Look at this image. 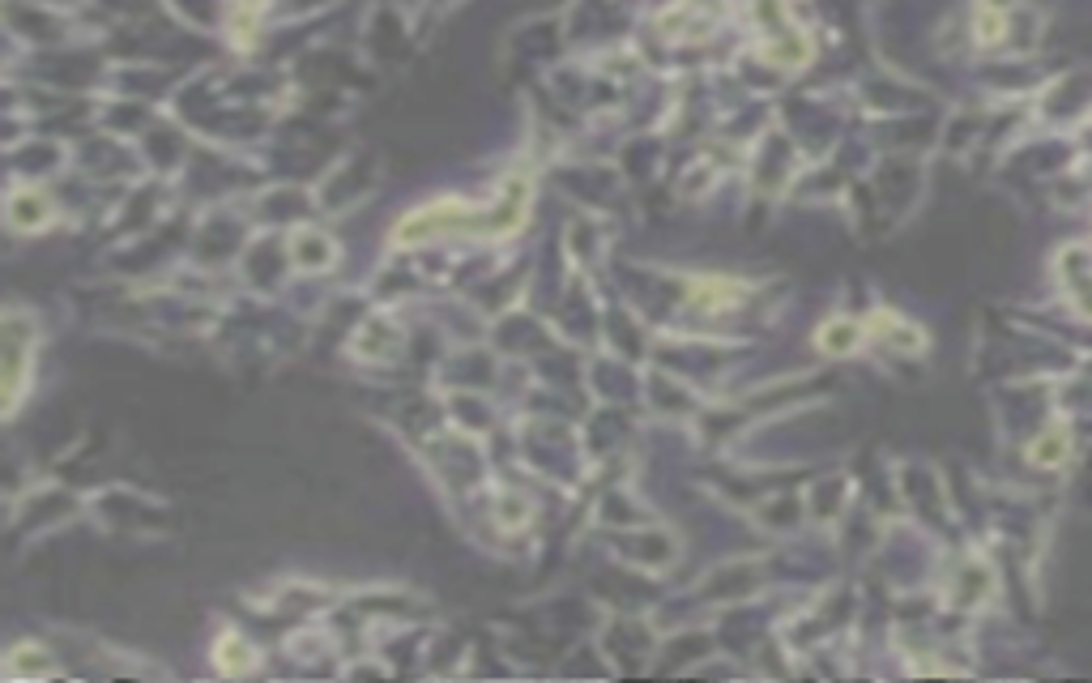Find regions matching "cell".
<instances>
[{"instance_id": "obj_1", "label": "cell", "mask_w": 1092, "mask_h": 683, "mask_svg": "<svg viewBox=\"0 0 1092 683\" xmlns=\"http://www.w3.org/2000/svg\"><path fill=\"white\" fill-rule=\"evenodd\" d=\"M1067 457V436L1063 432H1050V436H1041L1033 444V462L1037 466H1058Z\"/></svg>"}, {"instance_id": "obj_2", "label": "cell", "mask_w": 1092, "mask_h": 683, "mask_svg": "<svg viewBox=\"0 0 1092 683\" xmlns=\"http://www.w3.org/2000/svg\"><path fill=\"white\" fill-rule=\"evenodd\" d=\"M854 338H858V329L854 325H845V321H837V325H828L824 329V346L832 355H845L849 346H854Z\"/></svg>"}]
</instances>
